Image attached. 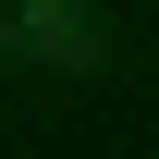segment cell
Listing matches in <instances>:
<instances>
[{
  "instance_id": "cell-1",
  "label": "cell",
  "mask_w": 159,
  "mask_h": 159,
  "mask_svg": "<svg viewBox=\"0 0 159 159\" xmlns=\"http://www.w3.org/2000/svg\"><path fill=\"white\" fill-rule=\"evenodd\" d=\"M12 49L25 61H61V74H98L110 25H98V0H12Z\"/></svg>"
}]
</instances>
